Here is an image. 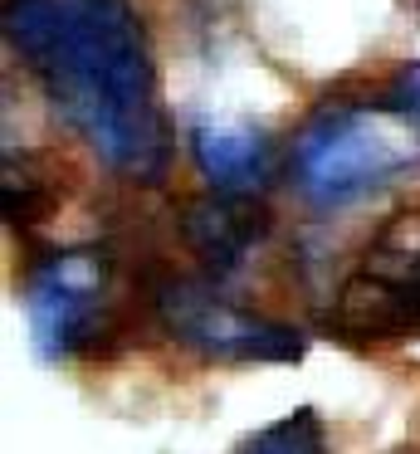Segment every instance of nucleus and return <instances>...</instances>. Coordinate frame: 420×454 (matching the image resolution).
I'll return each mask as SVG.
<instances>
[{
    "instance_id": "nucleus-2",
    "label": "nucleus",
    "mask_w": 420,
    "mask_h": 454,
    "mask_svg": "<svg viewBox=\"0 0 420 454\" xmlns=\"http://www.w3.org/2000/svg\"><path fill=\"white\" fill-rule=\"evenodd\" d=\"M420 167V132L391 103H337L308 118L293 137L289 171L308 206H352Z\"/></svg>"
},
{
    "instance_id": "nucleus-1",
    "label": "nucleus",
    "mask_w": 420,
    "mask_h": 454,
    "mask_svg": "<svg viewBox=\"0 0 420 454\" xmlns=\"http://www.w3.org/2000/svg\"><path fill=\"white\" fill-rule=\"evenodd\" d=\"M5 40L98 161L137 181L162 176L166 122L142 20L127 0H10Z\"/></svg>"
},
{
    "instance_id": "nucleus-3",
    "label": "nucleus",
    "mask_w": 420,
    "mask_h": 454,
    "mask_svg": "<svg viewBox=\"0 0 420 454\" xmlns=\"http://www.w3.org/2000/svg\"><path fill=\"white\" fill-rule=\"evenodd\" d=\"M328 327L352 342L420 337V210H400L371 235L332 298Z\"/></svg>"
},
{
    "instance_id": "nucleus-5",
    "label": "nucleus",
    "mask_w": 420,
    "mask_h": 454,
    "mask_svg": "<svg viewBox=\"0 0 420 454\" xmlns=\"http://www.w3.org/2000/svg\"><path fill=\"white\" fill-rule=\"evenodd\" d=\"M107 259L98 249H64L49 254L44 264L29 274V333L44 356H74L98 342L107 323Z\"/></svg>"
},
{
    "instance_id": "nucleus-7",
    "label": "nucleus",
    "mask_w": 420,
    "mask_h": 454,
    "mask_svg": "<svg viewBox=\"0 0 420 454\" xmlns=\"http://www.w3.org/2000/svg\"><path fill=\"white\" fill-rule=\"evenodd\" d=\"M186 235H191L195 254L225 274V269L240 264V259L254 249V239L264 235V215L250 206V196H215V200L191 206Z\"/></svg>"
},
{
    "instance_id": "nucleus-6",
    "label": "nucleus",
    "mask_w": 420,
    "mask_h": 454,
    "mask_svg": "<svg viewBox=\"0 0 420 454\" xmlns=\"http://www.w3.org/2000/svg\"><path fill=\"white\" fill-rule=\"evenodd\" d=\"M191 152L201 176L215 186V196H254L269 181V142L254 128L201 122L191 132Z\"/></svg>"
},
{
    "instance_id": "nucleus-9",
    "label": "nucleus",
    "mask_w": 420,
    "mask_h": 454,
    "mask_svg": "<svg viewBox=\"0 0 420 454\" xmlns=\"http://www.w3.org/2000/svg\"><path fill=\"white\" fill-rule=\"evenodd\" d=\"M386 103L400 113V118L410 122V128L420 132V64H406V69L391 79V93H386Z\"/></svg>"
},
{
    "instance_id": "nucleus-4",
    "label": "nucleus",
    "mask_w": 420,
    "mask_h": 454,
    "mask_svg": "<svg viewBox=\"0 0 420 454\" xmlns=\"http://www.w3.org/2000/svg\"><path fill=\"white\" fill-rule=\"evenodd\" d=\"M156 313L176 342L215 362H289L303 352V337L293 327L230 303L201 278H171L156 294Z\"/></svg>"
},
{
    "instance_id": "nucleus-8",
    "label": "nucleus",
    "mask_w": 420,
    "mask_h": 454,
    "mask_svg": "<svg viewBox=\"0 0 420 454\" xmlns=\"http://www.w3.org/2000/svg\"><path fill=\"white\" fill-rule=\"evenodd\" d=\"M234 454H328L322 444V425L313 411H293L283 420L264 425L250 444H240Z\"/></svg>"
}]
</instances>
